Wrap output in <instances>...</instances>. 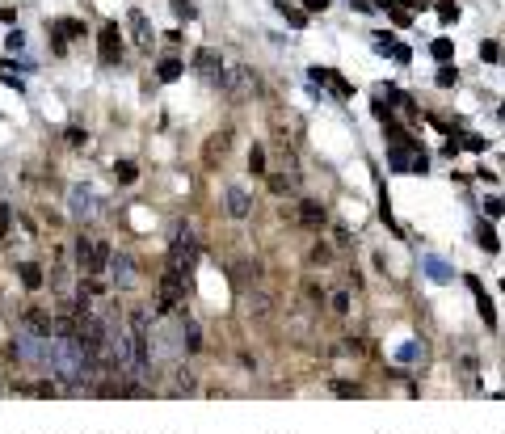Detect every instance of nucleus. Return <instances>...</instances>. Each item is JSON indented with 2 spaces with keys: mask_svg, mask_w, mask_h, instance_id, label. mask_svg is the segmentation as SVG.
Here are the masks:
<instances>
[{
  "mask_svg": "<svg viewBox=\"0 0 505 434\" xmlns=\"http://www.w3.org/2000/svg\"><path fill=\"white\" fill-rule=\"evenodd\" d=\"M21 283H25V287H38V283H42L38 266H25V270H21Z\"/></svg>",
  "mask_w": 505,
  "mask_h": 434,
  "instance_id": "5701e85b",
  "label": "nucleus"
},
{
  "mask_svg": "<svg viewBox=\"0 0 505 434\" xmlns=\"http://www.w3.org/2000/svg\"><path fill=\"white\" fill-rule=\"evenodd\" d=\"M312 76H316V84H329L337 97H350V84H346V80H337V72H329V68H316Z\"/></svg>",
  "mask_w": 505,
  "mask_h": 434,
  "instance_id": "ddd939ff",
  "label": "nucleus"
},
{
  "mask_svg": "<svg viewBox=\"0 0 505 434\" xmlns=\"http://www.w3.org/2000/svg\"><path fill=\"white\" fill-rule=\"evenodd\" d=\"M80 262H84L88 274H97V270L110 262V249H105V245H80Z\"/></svg>",
  "mask_w": 505,
  "mask_h": 434,
  "instance_id": "6e6552de",
  "label": "nucleus"
},
{
  "mask_svg": "<svg viewBox=\"0 0 505 434\" xmlns=\"http://www.w3.org/2000/svg\"><path fill=\"white\" fill-rule=\"evenodd\" d=\"M299 211H303V224H324V211H320L316 203H303Z\"/></svg>",
  "mask_w": 505,
  "mask_h": 434,
  "instance_id": "6ab92c4d",
  "label": "nucleus"
},
{
  "mask_svg": "<svg viewBox=\"0 0 505 434\" xmlns=\"http://www.w3.org/2000/svg\"><path fill=\"white\" fill-rule=\"evenodd\" d=\"M455 80H459V72H455L451 63H442V68H438V84H455Z\"/></svg>",
  "mask_w": 505,
  "mask_h": 434,
  "instance_id": "4be33fe9",
  "label": "nucleus"
},
{
  "mask_svg": "<svg viewBox=\"0 0 505 434\" xmlns=\"http://www.w3.org/2000/svg\"><path fill=\"white\" fill-rule=\"evenodd\" d=\"M114 274H122V283H126V274H131V262H126V257H114Z\"/></svg>",
  "mask_w": 505,
  "mask_h": 434,
  "instance_id": "cd10ccee",
  "label": "nucleus"
},
{
  "mask_svg": "<svg viewBox=\"0 0 505 434\" xmlns=\"http://www.w3.org/2000/svg\"><path fill=\"white\" fill-rule=\"evenodd\" d=\"M434 55L447 63V59H451V42H447V38H438V42H434Z\"/></svg>",
  "mask_w": 505,
  "mask_h": 434,
  "instance_id": "393cba45",
  "label": "nucleus"
},
{
  "mask_svg": "<svg viewBox=\"0 0 505 434\" xmlns=\"http://www.w3.org/2000/svg\"><path fill=\"white\" fill-rule=\"evenodd\" d=\"M181 274L177 270H164V279H160V312H173L177 308V300H181Z\"/></svg>",
  "mask_w": 505,
  "mask_h": 434,
  "instance_id": "20e7f679",
  "label": "nucleus"
},
{
  "mask_svg": "<svg viewBox=\"0 0 505 434\" xmlns=\"http://www.w3.org/2000/svg\"><path fill=\"white\" fill-rule=\"evenodd\" d=\"M480 59H485V63L501 59V46H497V42H485V46H480Z\"/></svg>",
  "mask_w": 505,
  "mask_h": 434,
  "instance_id": "412c9836",
  "label": "nucleus"
},
{
  "mask_svg": "<svg viewBox=\"0 0 505 434\" xmlns=\"http://www.w3.org/2000/svg\"><path fill=\"white\" fill-rule=\"evenodd\" d=\"M194 68H198L206 80H223V63H219V55H215V51H206V46H202V51H194Z\"/></svg>",
  "mask_w": 505,
  "mask_h": 434,
  "instance_id": "39448f33",
  "label": "nucleus"
},
{
  "mask_svg": "<svg viewBox=\"0 0 505 434\" xmlns=\"http://www.w3.org/2000/svg\"><path fill=\"white\" fill-rule=\"evenodd\" d=\"M194 253H198V249H194V241H190V236H177V241H173V249H169V270H177V274L185 279V274H190V266H194Z\"/></svg>",
  "mask_w": 505,
  "mask_h": 434,
  "instance_id": "7ed1b4c3",
  "label": "nucleus"
},
{
  "mask_svg": "<svg viewBox=\"0 0 505 434\" xmlns=\"http://www.w3.org/2000/svg\"><path fill=\"white\" fill-rule=\"evenodd\" d=\"M253 89H257V80H253V72H249V68L232 72V80H228V93H232V97H244V93H253Z\"/></svg>",
  "mask_w": 505,
  "mask_h": 434,
  "instance_id": "9d476101",
  "label": "nucleus"
},
{
  "mask_svg": "<svg viewBox=\"0 0 505 434\" xmlns=\"http://www.w3.org/2000/svg\"><path fill=\"white\" fill-rule=\"evenodd\" d=\"M72 211H76L80 219H93V215H97V198L84 194V190H72Z\"/></svg>",
  "mask_w": 505,
  "mask_h": 434,
  "instance_id": "f8f14e48",
  "label": "nucleus"
},
{
  "mask_svg": "<svg viewBox=\"0 0 505 434\" xmlns=\"http://www.w3.org/2000/svg\"><path fill=\"white\" fill-rule=\"evenodd\" d=\"M480 249H489V253H497L501 245H497V232L493 228H480Z\"/></svg>",
  "mask_w": 505,
  "mask_h": 434,
  "instance_id": "aec40b11",
  "label": "nucleus"
},
{
  "mask_svg": "<svg viewBox=\"0 0 505 434\" xmlns=\"http://www.w3.org/2000/svg\"><path fill=\"white\" fill-rule=\"evenodd\" d=\"M93 359L97 350L76 333V329H59L55 333V359H51V371L67 384V388H80L93 380Z\"/></svg>",
  "mask_w": 505,
  "mask_h": 434,
  "instance_id": "f257e3e1",
  "label": "nucleus"
},
{
  "mask_svg": "<svg viewBox=\"0 0 505 434\" xmlns=\"http://www.w3.org/2000/svg\"><path fill=\"white\" fill-rule=\"evenodd\" d=\"M131 34H135V42H152V30H147V17L139 13V8H131Z\"/></svg>",
  "mask_w": 505,
  "mask_h": 434,
  "instance_id": "4468645a",
  "label": "nucleus"
},
{
  "mask_svg": "<svg viewBox=\"0 0 505 434\" xmlns=\"http://www.w3.org/2000/svg\"><path fill=\"white\" fill-rule=\"evenodd\" d=\"M4 232H8V207H0V241H4Z\"/></svg>",
  "mask_w": 505,
  "mask_h": 434,
  "instance_id": "c756f323",
  "label": "nucleus"
},
{
  "mask_svg": "<svg viewBox=\"0 0 505 434\" xmlns=\"http://www.w3.org/2000/svg\"><path fill=\"white\" fill-rule=\"evenodd\" d=\"M21 329H29V333H46V338H55V321L42 312V308H29L25 317H21Z\"/></svg>",
  "mask_w": 505,
  "mask_h": 434,
  "instance_id": "423d86ee",
  "label": "nucleus"
},
{
  "mask_svg": "<svg viewBox=\"0 0 505 434\" xmlns=\"http://www.w3.org/2000/svg\"><path fill=\"white\" fill-rule=\"evenodd\" d=\"M173 13H177V17H185V21L194 17V8H190V0H173Z\"/></svg>",
  "mask_w": 505,
  "mask_h": 434,
  "instance_id": "bb28decb",
  "label": "nucleus"
},
{
  "mask_svg": "<svg viewBox=\"0 0 505 434\" xmlns=\"http://www.w3.org/2000/svg\"><path fill=\"white\" fill-rule=\"evenodd\" d=\"M438 17H442V21H455V17H459V8H455L451 0H442V4H438Z\"/></svg>",
  "mask_w": 505,
  "mask_h": 434,
  "instance_id": "b1692460",
  "label": "nucleus"
},
{
  "mask_svg": "<svg viewBox=\"0 0 505 434\" xmlns=\"http://www.w3.org/2000/svg\"><path fill=\"white\" fill-rule=\"evenodd\" d=\"M278 13H282V17H287V21H291L295 30H303V25H308V17H303L299 8H291V4H278Z\"/></svg>",
  "mask_w": 505,
  "mask_h": 434,
  "instance_id": "dca6fc26",
  "label": "nucleus"
},
{
  "mask_svg": "<svg viewBox=\"0 0 505 434\" xmlns=\"http://www.w3.org/2000/svg\"><path fill=\"white\" fill-rule=\"evenodd\" d=\"M156 72H160V80H177V76H181V63H177V59H160Z\"/></svg>",
  "mask_w": 505,
  "mask_h": 434,
  "instance_id": "f3484780",
  "label": "nucleus"
},
{
  "mask_svg": "<svg viewBox=\"0 0 505 434\" xmlns=\"http://www.w3.org/2000/svg\"><path fill=\"white\" fill-rule=\"evenodd\" d=\"M375 51L379 55H396V38L392 34H375Z\"/></svg>",
  "mask_w": 505,
  "mask_h": 434,
  "instance_id": "a211bd4d",
  "label": "nucleus"
},
{
  "mask_svg": "<svg viewBox=\"0 0 505 434\" xmlns=\"http://www.w3.org/2000/svg\"><path fill=\"white\" fill-rule=\"evenodd\" d=\"M485 211H489L493 219H497V215H505V207H501V203H497V198H489V203H485Z\"/></svg>",
  "mask_w": 505,
  "mask_h": 434,
  "instance_id": "c85d7f7f",
  "label": "nucleus"
},
{
  "mask_svg": "<svg viewBox=\"0 0 505 434\" xmlns=\"http://www.w3.org/2000/svg\"><path fill=\"white\" fill-rule=\"evenodd\" d=\"M181 342H185V350H202V338H198V325H194V321H185Z\"/></svg>",
  "mask_w": 505,
  "mask_h": 434,
  "instance_id": "2eb2a0df",
  "label": "nucleus"
},
{
  "mask_svg": "<svg viewBox=\"0 0 505 434\" xmlns=\"http://www.w3.org/2000/svg\"><path fill=\"white\" fill-rule=\"evenodd\" d=\"M468 287H472V295H476V304H480V317H485V325L493 329V325H497V317H493V300L485 295V287H480V279H468Z\"/></svg>",
  "mask_w": 505,
  "mask_h": 434,
  "instance_id": "9b49d317",
  "label": "nucleus"
},
{
  "mask_svg": "<svg viewBox=\"0 0 505 434\" xmlns=\"http://www.w3.org/2000/svg\"><path fill=\"white\" fill-rule=\"evenodd\" d=\"M303 4H308L312 13H324V8H329V0H303Z\"/></svg>",
  "mask_w": 505,
  "mask_h": 434,
  "instance_id": "7c9ffc66",
  "label": "nucleus"
},
{
  "mask_svg": "<svg viewBox=\"0 0 505 434\" xmlns=\"http://www.w3.org/2000/svg\"><path fill=\"white\" fill-rule=\"evenodd\" d=\"M118 42H122V38H118V25H105V30H101V63H114V59L122 55Z\"/></svg>",
  "mask_w": 505,
  "mask_h": 434,
  "instance_id": "1a4fd4ad",
  "label": "nucleus"
},
{
  "mask_svg": "<svg viewBox=\"0 0 505 434\" xmlns=\"http://www.w3.org/2000/svg\"><path fill=\"white\" fill-rule=\"evenodd\" d=\"M118 181H135V165H131V160L118 165Z\"/></svg>",
  "mask_w": 505,
  "mask_h": 434,
  "instance_id": "a878e982",
  "label": "nucleus"
},
{
  "mask_svg": "<svg viewBox=\"0 0 505 434\" xmlns=\"http://www.w3.org/2000/svg\"><path fill=\"white\" fill-rule=\"evenodd\" d=\"M249 211H253V198H249L240 186H228V215H232V219H244Z\"/></svg>",
  "mask_w": 505,
  "mask_h": 434,
  "instance_id": "0eeeda50",
  "label": "nucleus"
},
{
  "mask_svg": "<svg viewBox=\"0 0 505 434\" xmlns=\"http://www.w3.org/2000/svg\"><path fill=\"white\" fill-rule=\"evenodd\" d=\"M17 359L34 371H51V359H55V338L46 333H29L17 325Z\"/></svg>",
  "mask_w": 505,
  "mask_h": 434,
  "instance_id": "f03ea898",
  "label": "nucleus"
}]
</instances>
